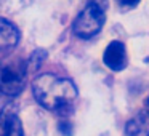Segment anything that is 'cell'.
<instances>
[{"instance_id":"6da1fadb","label":"cell","mask_w":149,"mask_h":136,"mask_svg":"<svg viewBox=\"0 0 149 136\" xmlns=\"http://www.w3.org/2000/svg\"><path fill=\"white\" fill-rule=\"evenodd\" d=\"M32 91L37 103L59 115H71L77 99V88L69 78L42 74L34 80Z\"/></svg>"},{"instance_id":"7a4b0ae2","label":"cell","mask_w":149,"mask_h":136,"mask_svg":"<svg viewBox=\"0 0 149 136\" xmlns=\"http://www.w3.org/2000/svg\"><path fill=\"white\" fill-rule=\"evenodd\" d=\"M27 61L23 58H7L0 62V93L18 96L24 90Z\"/></svg>"},{"instance_id":"3957f363","label":"cell","mask_w":149,"mask_h":136,"mask_svg":"<svg viewBox=\"0 0 149 136\" xmlns=\"http://www.w3.org/2000/svg\"><path fill=\"white\" fill-rule=\"evenodd\" d=\"M104 21H106L104 10L93 3H88L75 18L72 29L75 35L80 39H91L103 29Z\"/></svg>"},{"instance_id":"277c9868","label":"cell","mask_w":149,"mask_h":136,"mask_svg":"<svg viewBox=\"0 0 149 136\" xmlns=\"http://www.w3.org/2000/svg\"><path fill=\"white\" fill-rule=\"evenodd\" d=\"M103 61L111 71L114 72H119V71H123L127 67V50H125V45L119 40H114L107 45L106 51L103 55Z\"/></svg>"},{"instance_id":"5b68a950","label":"cell","mask_w":149,"mask_h":136,"mask_svg":"<svg viewBox=\"0 0 149 136\" xmlns=\"http://www.w3.org/2000/svg\"><path fill=\"white\" fill-rule=\"evenodd\" d=\"M0 136H24L19 117L10 107H5L0 112Z\"/></svg>"},{"instance_id":"8992f818","label":"cell","mask_w":149,"mask_h":136,"mask_svg":"<svg viewBox=\"0 0 149 136\" xmlns=\"http://www.w3.org/2000/svg\"><path fill=\"white\" fill-rule=\"evenodd\" d=\"M19 42V31L11 21L0 18V53L8 51Z\"/></svg>"},{"instance_id":"52a82bcc","label":"cell","mask_w":149,"mask_h":136,"mask_svg":"<svg viewBox=\"0 0 149 136\" xmlns=\"http://www.w3.org/2000/svg\"><path fill=\"white\" fill-rule=\"evenodd\" d=\"M127 136H149V110H139L127 122Z\"/></svg>"},{"instance_id":"ba28073f","label":"cell","mask_w":149,"mask_h":136,"mask_svg":"<svg viewBox=\"0 0 149 136\" xmlns=\"http://www.w3.org/2000/svg\"><path fill=\"white\" fill-rule=\"evenodd\" d=\"M45 58H47V51H45V50H36V51L32 53V56L27 59V69H31V71L39 69Z\"/></svg>"},{"instance_id":"9c48e42d","label":"cell","mask_w":149,"mask_h":136,"mask_svg":"<svg viewBox=\"0 0 149 136\" xmlns=\"http://www.w3.org/2000/svg\"><path fill=\"white\" fill-rule=\"evenodd\" d=\"M59 131L64 136H71L72 135V125L69 122H61L59 123Z\"/></svg>"},{"instance_id":"30bf717a","label":"cell","mask_w":149,"mask_h":136,"mask_svg":"<svg viewBox=\"0 0 149 136\" xmlns=\"http://www.w3.org/2000/svg\"><path fill=\"white\" fill-rule=\"evenodd\" d=\"M122 8H133L139 3V0H116Z\"/></svg>"},{"instance_id":"8fae6325","label":"cell","mask_w":149,"mask_h":136,"mask_svg":"<svg viewBox=\"0 0 149 136\" xmlns=\"http://www.w3.org/2000/svg\"><path fill=\"white\" fill-rule=\"evenodd\" d=\"M88 3L96 5V7H100L101 10H106L107 8V0H88Z\"/></svg>"},{"instance_id":"7c38bea8","label":"cell","mask_w":149,"mask_h":136,"mask_svg":"<svg viewBox=\"0 0 149 136\" xmlns=\"http://www.w3.org/2000/svg\"><path fill=\"white\" fill-rule=\"evenodd\" d=\"M148 106H149V98H148Z\"/></svg>"}]
</instances>
